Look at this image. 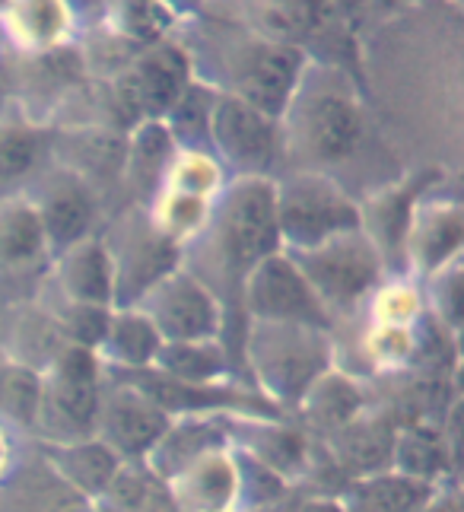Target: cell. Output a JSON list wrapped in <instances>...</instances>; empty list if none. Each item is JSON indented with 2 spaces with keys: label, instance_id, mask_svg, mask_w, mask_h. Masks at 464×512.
Segmentation results:
<instances>
[{
  "label": "cell",
  "instance_id": "cell-1",
  "mask_svg": "<svg viewBox=\"0 0 464 512\" xmlns=\"http://www.w3.org/2000/svg\"><path fill=\"white\" fill-rule=\"evenodd\" d=\"M280 134L287 169L334 175L350 166L369 140V112L350 70L309 61L287 112L280 115Z\"/></svg>",
  "mask_w": 464,
  "mask_h": 512
},
{
  "label": "cell",
  "instance_id": "cell-2",
  "mask_svg": "<svg viewBox=\"0 0 464 512\" xmlns=\"http://www.w3.org/2000/svg\"><path fill=\"white\" fill-rule=\"evenodd\" d=\"M274 252H280L274 179H229L182 264L207 280L229 309L232 299L239 303L242 277Z\"/></svg>",
  "mask_w": 464,
  "mask_h": 512
},
{
  "label": "cell",
  "instance_id": "cell-3",
  "mask_svg": "<svg viewBox=\"0 0 464 512\" xmlns=\"http://www.w3.org/2000/svg\"><path fill=\"white\" fill-rule=\"evenodd\" d=\"M185 42V39H182ZM194 77L217 86L220 93L255 105L264 115L280 118L309 67V55L296 45L267 39L239 23H210L207 45L185 42Z\"/></svg>",
  "mask_w": 464,
  "mask_h": 512
},
{
  "label": "cell",
  "instance_id": "cell-4",
  "mask_svg": "<svg viewBox=\"0 0 464 512\" xmlns=\"http://www.w3.org/2000/svg\"><path fill=\"white\" fill-rule=\"evenodd\" d=\"M239 353L252 388L283 414L296 411L315 379L337 366V334L312 325L245 322Z\"/></svg>",
  "mask_w": 464,
  "mask_h": 512
},
{
  "label": "cell",
  "instance_id": "cell-5",
  "mask_svg": "<svg viewBox=\"0 0 464 512\" xmlns=\"http://www.w3.org/2000/svg\"><path fill=\"white\" fill-rule=\"evenodd\" d=\"M277 233L283 252H309L334 236L360 229V198L341 179L312 169H283L274 175Z\"/></svg>",
  "mask_w": 464,
  "mask_h": 512
},
{
  "label": "cell",
  "instance_id": "cell-6",
  "mask_svg": "<svg viewBox=\"0 0 464 512\" xmlns=\"http://www.w3.org/2000/svg\"><path fill=\"white\" fill-rule=\"evenodd\" d=\"M105 366L96 350L64 344L39 373V401L32 423L42 443H77L96 436Z\"/></svg>",
  "mask_w": 464,
  "mask_h": 512
},
{
  "label": "cell",
  "instance_id": "cell-7",
  "mask_svg": "<svg viewBox=\"0 0 464 512\" xmlns=\"http://www.w3.org/2000/svg\"><path fill=\"white\" fill-rule=\"evenodd\" d=\"M293 258L306 274L321 309L328 312L334 331L353 315H363L372 293L391 277L382 252L363 229L334 236L309 252H296Z\"/></svg>",
  "mask_w": 464,
  "mask_h": 512
},
{
  "label": "cell",
  "instance_id": "cell-8",
  "mask_svg": "<svg viewBox=\"0 0 464 512\" xmlns=\"http://www.w3.org/2000/svg\"><path fill=\"white\" fill-rule=\"evenodd\" d=\"M194 80V64L185 42L166 35L140 45L118 70L109 74V105L121 115L124 131L140 121H163L172 102Z\"/></svg>",
  "mask_w": 464,
  "mask_h": 512
},
{
  "label": "cell",
  "instance_id": "cell-9",
  "mask_svg": "<svg viewBox=\"0 0 464 512\" xmlns=\"http://www.w3.org/2000/svg\"><path fill=\"white\" fill-rule=\"evenodd\" d=\"M207 150L217 156L229 179H274L283 163L280 118L264 115L229 93H217Z\"/></svg>",
  "mask_w": 464,
  "mask_h": 512
},
{
  "label": "cell",
  "instance_id": "cell-10",
  "mask_svg": "<svg viewBox=\"0 0 464 512\" xmlns=\"http://www.w3.org/2000/svg\"><path fill=\"white\" fill-rule=\"evenodd\" d=\"M23 194L42 223L51 258L70 249V245L102 233V194L77 169L48 160L32 175Z\"/></svg>",
  "mask_w": 464,
  "mask_h": 512
},
{
  "label": "cell",
  "instance_id": "cell-11",
  "mask_svg": "<svg viewBox=\"0 0 464 512\" xmlns=\"http://www.w3.org/2000/svg\"><path fill=\"white\" fill-rule=\"evenodd\" d=\"M242 322H267V325H312L334 331L328 312L321 309L312 293L306 274L290 252H274L261 258L252 271L242 277L239 303Z\"/></svg>",
  "mask_w": 464,
  "mask_h": 512
},
{
  "label": "cell",
  "instance_id": "cell-12",
  "mask_svg": "<svg viewBox=\"0 0 464 512\" xmlns=\"http://www.w3.org/2000/svg\"><path fill=\"white\" fill-rule=\"evenodd\" d=\"M134 306L150 315V322L156 325L163 341L226 338V303L188 264H178L166 277H159Z\"/></svg>",
  "mask_w": 464,
  "mask_h": 512
},
{
  "label": "cell",
  "instance_id": "cell-13",
  "mask_svg": "<svg viewBox=\"0 0 464 512\" xmlns=\"http://www.w3.org/2000/svg\"><path fill=\"white\" fill-rule=\"evenodd\" d=\"M169 420L172 417L131 379L105 373L96 439H102L124 465H144L159 436L166 433Z\"/></svg>",
  "mask_w": 464,
  "mask_h": 512
},
{
  "label": "cell",
  "instance_id": "cell-14",
  "mask_svg": "<svg viewBox=\"0 0 464 512\" xmlns=\"http://www.w3.org/2000/svg\"><path fill=\"white\" fill-rule=\"evenodd\" d=\"M464 245V210L452 191H442L439 182L430 185L410 214L404 245H401V274L426 280L436 271L449 268L461 258Z\"/></svg>",
  "mask_w": 464,
  "mask_h": 512
},
{
  "label": "cell",
  "instance_id": "cell-15",
  "mask_svg": "<svg viewBox=\"0 0 464 512\" xmlns=\"http://www.w3.org/2000/svg\"><path fill=\"white\" fill-rule=\"evenodd\" d=\"M102 239L109 242L115 261V306L140 303V296L159 277H166L172 268L182 264V249L156 233L147 223L144 207H134L109 233H102Z\"/></svg>",
  "mask_w": 464,
  "mask_h": 512
},
{
  "label": "cell",
  "instance_id": "cell-16",
  "mask_svg": "<svg viewBox=\"0 0 464 512\" xmlns=\"http://www.w3.org/2000/svg\"><path fill=\"white\" fill-rule=\"evenodd\" d=\"M51 268V249L42 223L23 191L0 198V290L42 287Z\"/></svg>",
  "mask_w": 464,
  "mask_h": 512
},
{
  "label": "cell",
  "instance_id": "cell-17",
  "mask_svg": "<svg viewBox=\"0 0 464 512\" xmlns=\"http://www.w3.org/2000/svg\"><path fill=\"white\" fill-rule=\"evenodd\" d=\"M42 287L55 290L61 303L112 309L115 306V261L102 233L70 245V249L51 258V268Z\"/></svg>",
  "mask_w": 464,
  "mask_h": 512
},
{
  "label": "cell",
  "instance_id": "cell-18",
  "mask_svg": "<svg viewBox=\"0 0 464 512\" xmlns=\"http://www.w3.org/2000/svg\"><path fill=\"white\" fill-rule=\"evenodd\" d=\"M0 35L23 58L55 55L80 42V29L64 0H7Z\"/></svg>",
  "mask_w": 464,
  "mask_h": 512
},
{
  "label": "cell",
  "instance_id": "cell-19",
  "mask_svg": "<svg viewBox=\"0 0 464 512\" xmlns=\"http://www.w3.org/2000/svg\"><path fill=\"white\" fill-rule=\"evenodd\" d=\"M178 512H242L239 465L232 446L213 449L166 484Z\"/></svg>",
  "mask_w": 464,
  "mask_h": 512
},
{
  "label": "cell",
  "instance_id": "cell-20",
  "mask_svg": "<svg viewBox=\"0 0 464 512\" xmlns=\"http://www.w3.org/2000/svg\"><path fill=\"white\" fill-rule=\"evenodd\" d=\"M0 512H93V503L61 481V474L35 452L32 462H13L0 481Z\"/></svg>",
  "mask_w": 464,
  "mask_h": 512
},
{
  "label": "cell",
  "instance_id": "cell-21",
  "mask_svg": "<svg viewBox=\"0 0 464 512\" xmlns=\"http://www.w3.org/2000/svg\"><path fill=\"white\" fill-rule=\"evenodd\" d=\"M163 347L156 325L140 306H112L105 331L96 344V357L102 360L105 373L134 376L147 373L156 363V353Z\"/></svg>",
  "mask_w": 464,
  "mask_h": 512
},
{
  "label": "cell",
  "instance_id": "cell-22",
  "mask_svg": "<svg viewBox=\"0 0 464 512\" xmlns=\"http://www.w3.org/2000/svg\"><path fill=\"white\" fill-rule=\"evenodd\" d=\"M391 468L410 474V478L426 484H442L455 478L458 449L449 443L442 423L433 420H410L395 430V446H391Z\"/></svg>",
  "mask_w": 464,
  "mask_h": 512
},
{
  "label": "cell",
  "instance_id": "cell-23",
  "mask_svg": "<svg viewBox=\"0 0 464 512\" xmlns=\"http://www.w3.org/2000/svg\"><path fill=\"white\" fill-rule=\"evenodd\" d=\"M39 452L45 455V462L61 474V481L74 487L89 503H99L105 497V490L112 487L115 474L124 465L96 436L77 439V443H42Z\"/></svg>",
  "mask_w": 464,
  "mask_h": 512
},
{
  "label": "cell",
  "instance_id": "cell-24",
  "mask_svg": "<svg viewBox=\"0 0 464 512\" xmlns=\"http://www.w3.org/2000/svg\"><path fill=\"white\" fill-rule=\"evenodd\" d=\"M175 150L178 147L163 121H140L131 131H124L121 182L128 185L137 207H147V201L156 194Z\"/></svg>",
  "mask_w": 464,
  "mask_h": 512
},
{
  "label": "cell",
  "instance_id": "cell-25",
  "mask_svg": "<svg viewBox=\"0 0 464 512\" xmlns=\"http://www.w3.org/2000/svg\"><path fill=\"white\" fill-rule=\"evenodd\" d=\"M436 484H426L401 474L395 468H382L347 481L337 493L344 512H423Z\"/></svg>",
  "mask_w": 464,
  "mask_h": 512
},
{
  "label": "cell",
  "instance_id": "cell-26",
  "mask_svg": "<svg viewBox=\"0 0 464 512\" xmlns=\"http://www.w3.org/2000/svg\"><path fill=\"white\" fill-rule=\"evenodd\" d=\"M153 373L182 385H220V382H232L236 360H232L223 338L163 341V347L156 353Z\"/></svg>",
  "mask_w": 464,
  "mask_h": 512
},
{
  "label": "cell",
  "instance_id": "cell-27",
  "mask_svg": "<svg viewBox=\"0 0 464 512\" xmlns=\"http://www.w3.org/2000/svg\"><path fill=\"white\" fill-rule=\"evenodd\" d=\"M48 131L26 115L0 118V198L23 191L48 163Z\"/></svg>",
  "mask_w": 464,
  "mask_h": 512
},
{
  "label": "cell",
  "instance_id": "cell-28",
  "mask_svg": "<svg viewBox=\"0 0 464 512\" xmlns=\"http://www.w3.org/2000/svg\"><path fill=\"white\" fill-rule=\"evenodd\" d=\"M296 411L306 417L312 430H321L331 436L334 430L347 427L350 420H356L366 411V395L353 376H347L344 369L331 366L328 373L318 376L315 385L302 395Z\"/></svg>",
  "mask_w": 464,
  "mask_h": 512
},
{
  "label": "cell",
  "instance_id": "cell-29",
  "mask_svg": "<svg viewBox=\"0 0 464 512\" xmlns=\"http://www.w3.org/2000/svg\"><path fill=\"white\" fill-rule=\"evenodd\" d=\"M217 86L207 80L194 77L182 96L172 102V109L163 115V125L172 134L178 150H207V134H210V115L213 102H217Z\"/></svg>",
  "mask_w": 464,
  "mask_h": 512
},
{
  "label": "cell",
  "instance_id": "cell-30",
  "mask_svg": "<svg viewBox=\"0 0 464 512\" xmlns=\"http://www.w3.org/2000/svg\"><path fill=\"white\" fill-rule=\"evenodd\" d=\"M64 4H67L70 16H74L77 29H80V39L109 29V23H112L115 0H64Z\"/></svg>",
  "mask_w": 464,
  "mask_h": 512
},
{
  "label": "cell",
  "instance_id": "cell-31",
  "mask_svg": "<svg viewBox=\"0 0 464 512\" xmlns=\"http://www.w3.org/2000/svg\"><path fill=\"white\" fill-rule=\"evenodd\" d=\"M325 4L331 7L337 20L347 23L356 35H360V29L369 20V0H325Z\"/></svg>",
  "mask_w": 464,
  "mask_h": 512
},
{
  "label": "cell",
  "instance_id": "cell-32",
  "mask_svg": "<svg viewBox=\"0 0 464 512\" xmlns=\"http://www.w3.org/2000/svg\"><path fill=\"white\" fill-rule=\"evenodd\" d=\"M423 512H461V490H458V481H442L433 487L430 500H426Z\"/></svg>",
  "mask_w": 464,
  "mask_h": 512
},
{
  "label": "cell",
  "instance_id": "cell-33",
  "mask_svg": "<svg viewBox=\"0 0 464 512\" xmlns=\"http://www.w3.org/2000/svg\"><path fill=\"white\" fill-rule=\"evenodd\" d=\"M287 512H344V506L341 497H334V493H309V497L293 503Z\"/></svg>",
  "mask_w": 464,
  "mask_h": 512
},
{
  "label": "cell",
  "instance_id": "cell-34",
  "mask_svg": "<svg viewBox=\"0 0 464 512\" xmlns=\"http://www.w3.org/2000/svg\"><path fill=\"white\" fill-rule=\"evenodd\" d=\"M10 468H13V439H10V430L0 423V481L7 478Z\"/></svg>",
  "mask_w": 464,
  "mask_h": 512
},
{
  "label": "cell",
  "instance_id": "cell-35",
  "mask_svg": "<svg viewBox=\"0 0 464 512\" xmlns=\"http://www.w3.org/2000/svg\"><path fill=\"white\" fill-rule=\"evenodd\" d=\"M414 0H369V16H391L407 10Z\"/></svg>",
  "mask_w": 464,
  "mask_h": 512
},
{
  "label": "cell",
  "instance_id": "cell-36",
  "mask_svg": "<svg viewBox=\"0 0 464 512\" xmlns=\"http://www.w3.org/2000/svg\"><path fill=\"white\" fill-rule=\"evenodd\" d=\"M4 7H7V0H0V13H4Z\"/></svg>",
  "mask_w": 464,
  "mask_h": 512
}]
</instances>
